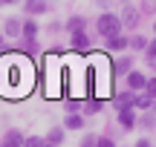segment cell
Wrapping results in <instances>:
<instances>
[{"instance_id":"obj_1","label":"cell","mask_w":156,"mask_h":147,"mask_svg":"<svg viewBox=\"0 0 156 147\" xmlns=\"http://www.w3.org/2000/svg\"><path fill=\"white\" fill-rule=\"evenodd\" d=\"M95 32H98L104 40L122 35V20H119V15H116V12H101L98 20H95Z\"/></svg>"},{"instance_id":"obj_2","label":"cell","mask_w":156,"mask_h":147,"mask_svg":"<svg viewBox=\"0 0 156 147\" xmlns=\"http://www.w3.org/2000/svg\"><path fill=\"white\" fill-rule=\"evenodd\" d=\"M119 20H122V29H139V20H142V12L136 6L124 3L122 12H119Z\"/></svg>"},{"instance_id":"obj_3","label":"cell","mask_w":156,"mask_h":147,"mask_svg":"<svg viewBox=\"0 0 156 147\" xmlns=\"http://www.w3.org/2000/svg\"><path fill=\"white\" fill-rule=\"evenodd\" d=\"M20 26H23V20H20V17L9 15L3 23H0V32H3V38H9V40H17V38H20Z\"/></svg>"},{"instance_id":"obj_4","label":"cell","mask_w":156,"mask_h":147,"mask_svg":"<svg viewBox=\"0 0 156 147\" xmlns=\"http://www.w3.org/2000/svg\"><path fill=\"white\" fill-rule=\"evenodd\" d=\"M52 6H49V0H23V12H26V17H41V15H46Z\"/></svg>"},{"instance_id":"obj_5","label":"cell","mask_w":156,"mask_h":147,"mask_svg":"<svg viewBox=\"0 0 156 147\" xmlns=\"http://www.w3.org/2000/svg\"><path fill=\"white\" fill-rule=\"evenodd\" d=\"M145 84H147V75L145 72H139V69H130V72H127V90L145 92Z\"/></svg>"},{"instance_id":"obj_6","label":"cell","mask_w":156,"mask_h":147,"mask_svg":"<svg viewBox=\"0 0 156 147\" xmlns=\"http://www.w3.org/2000/svg\"><path fill=\"white\" fill-rule=\"evenodd\" d=\"M41 29H44V26H38V20H35V17H26V20H23V26H20V38H23V40H38Z\"/></svg>"},{"instance_id":"obj_7","label":"cell","mask_w":156,"mask_h":147,"mask_svg":"<svg viewBox=\"0 0 156 147\" xmlns=\"http://www.w3.org/2000/svg\"><path fill=\"white\" fill-rule=\"evenodd\" d=\"M113 104H116V110H133V104H136V92H133V90H122V92H116Z\"/></svg>"},{"instance_id":"obj_8","label":"cell","mask_w":156,"mask_h":147,"mask_svg":"<svg viewBox=\"0 0 156 147\" xmlns=\"http://www.w3.org/2000/svg\"><path fill=\"white\" fill-rule=\"evenodd\" d=\"M46 144H58V147H61L64 144V138H67V130H64V124H52L49 127V130H46Z\"/></svg>"},{"instance_id":"obj_9","label":"cell","mask_w":156,"mask_h":147,"mask_svg":"<svg viewBox=\"0 0 156 147\" xmlns=\"http://www.w3.org/2000/svg\"><path fill=\"white\" fill-rule=\"evenodd\" d=\"M23 133L20 130H15V127H12V130H6L3 133V142H0V147H23Z\"/></svg>"},{"instance_id":"obj_10","label":"cell","mask_w":156,"mask_h":147,"mask_svg":"<svg viewBox=\"0 0 156 147\" xmlns=\"http://www.w3.org/2000/svg\"><path fill=\"white\" fill-rule=\"evenodd\" d=\"M110 69H113V75H127L130 69H133V55H122V58H116Z\"/></svg>"},{"instance_id":"obj_11","label":"cell","mask_w":156,"mask_h":147,"mask_svg":"<svg viewBox=\"0 0 156 147\" xmlns=\"http://www.w3.org/2000/svg\"><path fill=\"white\" fill-rule=\"evenodd\" d=\"M69 43H73L75 52H87L90 49V35L84 32V29H81V32H73V35H69Z\"/></svg>"},{"instance_id":"obj_12","label":"cell","mask_w":156,"mask_h":147,"mask_svg":"<svg viewBox=\"0 0 156 147\" xmlns=\"http://www.w3.org/2000/svg\"><path fill=\"white\" fill-rule=\"evenodd\" d=\"M101 110H104V101L101 98H87V101L81 104V115L87 118V115H98Z\"/></svg>"},{"instance_id":"obj_13","label":"cell","mask_w":156,"mask_h":147,"mask_svg":"<svg viewBox=\"0 0 156 147\" xmlns=\"http://www.w3.org/2000/svg\"><path fill=\"white\" fill-rule=\"evenodd\" d=\"M104 49H107V52H124V49H127V35L107 38V40H104Z\"/></svg>"},{"instance_id":"obj_14","label":"cell","mask_w":156,"mask_h":147,"mask_svg":"<svg viewBox=\"0 0 156 147\" xmlns=\"http://www.w3.org/2000/svg\"><path fill=\"white\" fill-rule=\"evenodd\" d=\"M87 26V20H84V15H73V17H67V20H64V32H81V29Z\"/></svg>"},{"instance_id":"obj_15","label":"cell","mask_w":156,"mask_h":147,"mask_svg":"<svg viewBox=\"0 0 156 147\" xmlns=\"http://www.w3.org/2000/svg\"><path fill=\"white\" fill-rule=\"evenodd\" d=\"M84 124H87V118L81 113H67V118H64V130H81Z\"/></svg>"},{"instance_id":"obj_16","label":"cell","mask_w":156,"mask_h":147,"mask_svg":"<svg viewBox=\"0 0 156 147\" xmlns=\"http://www.w3.org/2000/svg\"><path fill=\"white\" fill-rule=\"evenodd\" d=\"M119 127L122 130H133L136 127V113L133 110H119Z\"/></svg>"},{"instance_id":"obj_17","label":"cell","mask_w":156,"mask_h":147,"mask_svg":"<svg viewBox=\"0 0 156 147\" xmlns=\"http://www.w3.org/2000/svg\"><path fill=\"white\" fill-rule=\"evenodd\" d=\"M17 49H20V52H26V55H38V52H41V43H38V40H23V38H17Z\"/></svg>"},{"instance_id":"obj_18","label":"cell","mask_w":156,"mask_h":147,"mask_svg":"<svg viewBox=\"0 0 156 147\" xmlns=\"http://www.w3.org/2000/svg\"><path fill=\"white\" fill-rule=\"evenodd\" d=\"M127 49L145 52L147 49V38H145V35H130V38H127Z\"/></svg>"},{"instance_id":"obj_19","label":"cell","mask_w":156,"mask_h":147,"mask_svg":"<svg viewBox=\"0 0 156 147\" xmlns=\"http://www.w3.org/2000/svg\"><path fill=\"white\" fill-rule=\"evenodd\" d=\"M133 110H153V98L147 95V92H136V104H133Z\"/></svg>"},{"instance_id":"obj_20","label":"cell","mask_w":156,"mask_h":147,"mask_svg":"<svg viewBox=\"0 0 156 147\" xmlns=\"http://www.w3.org/2000/svg\"><path fill=\"white\" fill-rule=\"evenodd\" d=\"M95 144H98V136L95 133H84L81 142H78V147H95Z\"/></svg>"},{"instance_id":"obj_21","label":"cell","mask_w":156,"mask_h":147,"mask_svg":"<svg viewBox=\"0 0 156 147\" xmlns=\"http://www.w3.org/2000/svg\"><path fill=\"white\" fill-rule=\"evenodd\" d=\"M44 144H46L44 136H26L23 138V147H44Z\"/></svg>"},{"instance_id":"obj_22","label":"cell","mask_w":156,"mask_h":147,"mask_svg":"<svg viewBox=\"0 0 156 147\" xmlns=\"http://www.w3.org/2000/svg\"><path fill=\"white\" fill-rule=\"evenodd\" d=\"M81 104H84V98L81 101H78V98H69V101L64 104V110H67V113H81Z\"/></svg>"},{"instance_id":"obj_23","label":"cell","mask_w":156,"mask_h":147,"mask_svg":"<svg viewBox=\"0 0 156 147\" xmlns=\"http://www.w3.org/2000/svg\"><path fill=\"white\" fill-rule=\"evenodd\" d=\"M136 124H139V127H145V130H151V127L156 124V118L147 113V115H142V118H136Z\"/></svg>"},{"instance_id":"obj_24","label":"cell","mask_w":156,"mask_h":147,"mask_svg":"<svg viewBox=\"0 0 156 147\" xmlns=\"http://www.w3.org/2000/svg\"><path fill=\"white\" fill-rule=\"evenodd\" d=\"M44 29H46L49 35H61V32H64V20H52L49 26H44Z\"/></svg>"},{"instance_id":"obj_25","label":"cell","mask_w":156,"mask_h":147,"mask_svg":"<svg viewBox=\"0 0 156 147\" xmlns=\"http://www.w3.org/2000/svg\"><path fill=\"white\" fill-rule=\"evenodd\" d=\"M145 92H147V95H151L153 101H156V75H153V78H147V84H145Z\"/></svg>"},{"instance_id":"obj_26","label":"cell","mask_w":156,"mask_h":147,"mask_svg":"<svg viewBox=\"0 0 156 147\" xmlns=\"http://www.w3.org/2000/svg\"><path fill=\"white\" fill-rule=\"evenodd\" d=\"M142 12L153 15V12H156V0H142Z\"/></svg>"},{"instance_id":"obj_27","label":"cell","mask_w":156,"mask_h":147,"mask_svg":"<svg viewBox=\"0 0 156 147\" xmlns=\"http://www.w3.org/2000/svg\"><path fill=\"white\" fill-rule=\"evenodd\" d=\"M145 58H156V38L147 40V49H145Z\"/></svg>"},{"instance_id":"obj_28","label":"cell","mask_w":156,"mask_h":147,"mask_svg":"<svg viewBox=\"0 0 156 147\" xmlns=\"http://www.w3.org/2000/svg\"><path fill=\"white\" fill-rule=\"evenodd\" d=\"M95 147H116V142L107 138V136H98V144H95Z\"/></svg>"},{"instance_id":"obj_29","label":"cell","mask_w":156,"mask_h":147,"mask_svg":"<svg viewBox=\"0 0 156 147\" xmlns=\"http://www.w3.org/2000/svg\"><path fill=\"white\" fill-rule=\"evenodd\" d=\"M20 0H0V9H9V6H17Z\"/></svg>"},{"instance_id":"obj_30","label":"cell","mask_w":156,"mask_h":147,"mask_svg":"<svg viewBox=\"0 0 156 147\" xmlns=\"http://www.w3.org/2000/svg\"><path fill=\"white\" fill-rule=\"evenodd\" d=\"M136 147H151V142H147V138H139V142H136Z\"/></svg>"},{"instance_id":"obj_31","label":"cell","mask_w":156,"mask_h":147,"mask_svg":"<svg viewBox=\"0 0 156 147\" xmlns=\"http://www.w3.org/2000/svg\"><path fill=\"white\" fill-rule=\"evenodd\" d=\"M98 6H104V12H107V6H110V0H98Z\"/></svg>"},{"instance_id":"obj_32","label":"cell","mask_w":156,"mask_h":147,"mask_svg":"<svg viewBox=\"0 0 156 147\" xmlns=\"http://www.w3.org/2000/svg\"><path fill=\"white\" fill-rule=\"evenodd\" d=\"M153 35H156V20H153Z\"/></svg>"},{"instance_id":"obj_33","label":"cell","mask_w":156,"mask_h":147,"mask_svg":"<svg viewBox=\"0 0 156 147\" xmlns=\"http://www.w3.org/2000/svg\"><path fill=\"white\" fill-rule=\"evenodd\" d=\"M44 147H58V144H44Z\"/></svg>"}]
</instances>
